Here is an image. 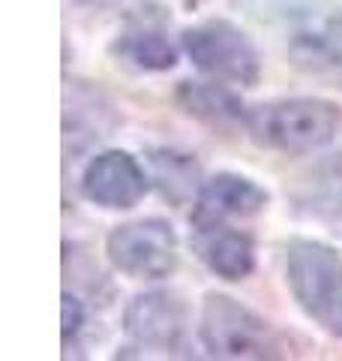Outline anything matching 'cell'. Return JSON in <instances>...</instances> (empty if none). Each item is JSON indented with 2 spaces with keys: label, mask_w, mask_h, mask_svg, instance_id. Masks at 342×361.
Masks as SVG:
<instances>
[{
  "label": "cell",
  "mask_w": 342,
  "mask_h": 361,
  "mask_svg": "<svg viewBox=\"0 0 342 361\" xmlns=\"http://www.w3.org/2000/svg\"><path fill=\"white\" fill-rule=\"evenodd\" d=\"M285 286L294 304L330 337H342V253L312 238L285 247Z\"/></svg>",
  "instance_id": "obj_1"
},
{
  "label": "cell",
  "mask_w": 342,
  "mask_h": 361,
  "mask_svg": "<svg viewBox=\"0 0 342 361\" xmlns=\"http://www.w3.org/2000/svg\"><path fill=\"white\" fill-rule=\"evenodd\" d=\"M339 121L342 115L336 103H330V99L294 97L249 109L246 133L261 148L300 157L327 148L336 139Z\"/></svg>",
  "instance_id": "obj_2"
},
{
  "label": "cell",
  "mask_w": 342,
  "mask_h": 361,
  "mask_svg": "<svg viewBox=\"0 0 342 361\" xmlns=\"http://www.w3.org/2000/svg\"><path fill=\"white\" fill-rule=\"evenodd\" d=\"M198 341L213 358H279L282 343L273 325L246 304L208 292L198 316Z\"/></svg>",
  "instance_id": "obj_3"
},
{
  "label": "cell",
  "mask_w": 342,
  "mask_h": 361,
  "mask_svg": "<svg viewBox=\"0 0 342 361\" xmlns=\"http://www.w3.org/2000/svg\"><path fill=\"white\" fill-rule=\"evenodd\" d=\"M180 49L204 75L241 87H255L261 78V58L246 30L225 18H210L180 33Z\"/></svg>",
  "instance_id": "obj_4"
},
{
  "label": "cell",
  "mask_w": 342,
  "mask_h": 361,
  "mask_svg": "<svg viewBox=\"0 0 342 361\" xmlns=\"http://www.w3.org/2000/svg\"><path fill=\"white\" fill-rule=\"evenodd\" d=\"M106 253L108 262L132 280H165L180 262L175 226L159 217L114 226L106 238Z\"/></svg>",
  "instance_id": "obj_5"
},
{
  "label": "cell",
  "mask_w": 342,
  "mask_h": 361,
  "mask_svg": "<svg viewBox=\"0 0 342 361\" xmlns=\"http://www.w3.org/2000/svg\"><path fill=\"white\" fill-rule=\"evenodd\" d=\"M151 172L129 151H102L90 157L82 172V196L106 211H129L144 199Z\"/></svg>",
  "instance_id": "obj_6"
},
{
  "label": "cell",
  "mask_w": 342,
  "mask_h": 361,
  "mask_svg": "<svg viewBox=\"0 0 342 361\" xmlns=\"http://www.w3.org/2000/svg\"><path fill=\"white\" fill-rule=\"evenodd\" d=\"M267 202L270 193L253 178L216 172L208 180H201L198 193L192 199L189 220L196 229H216V226H228V220L234 217H253V214L265 211Z\"/></svg>",
  "instance_id": "obj_7"
},
{
  "label": "cell",
  "mask_w": 342,
  "mask_h": 361,
  "mask_svg": "<svg viewBox=\"0 0 342 361\" xmlns=\"http://www.w3.org/2000/svg\"><path fill=\"white\" fill-rule=\"evenodd\" d=\"M186 304L171 292H141L123 310V331L147 349H177L186 337Z\"/></svg>",
  "instance_id": "obj_8"
},
{
  "label": "cell",
  "mask_w": 342,
  "mask_h": 361,
  "mask_svg": "<svg viewBox=\"0 0 342 361\" xmlns=\"http://www.w3.org/2000/svg\"><path fill=\"white\" fill-rule=\"evenodd\" d=\"M175 106L186 118H196L204 127L222 133H234L241 127L246 130L249 121V109L243 106V99L216 82H180L175 90Z\"/></svg>",
  "instance_id": "obj_9"
},
{
  "label": "cell",
  "mask_w": 342,
  "mask_h": 361,
  "mask_svg": "<svg viewBox=\"0 0 342 361\" xmlns=\"http://www.w3.org/2000/svg\"><path fill=\"white\" fill-rule=\"evenodd\" d=\"M196 253L210 274L228 283H241L255 271V244L249 235L216 226V229H196Z\"/></svg>",
  "instance_id": "obj_10"
},
{
  "label": "cell",
  "mask_w": 342,
  "mask_h": 361,
  "mask_svg": "<svg viewBox=\"0 0 342 361\" xmlns=\"http://www.w3.org/2000/svg\"><path fill=\"white\" fill-rule=\"evenodd\" d=\"M114 58L141 73H168L177 63V45L159 27L141 25L123 30L111 45Z\"/></svg>",
  "instance_id": "obj_11"
},
{
  "label": "cell",
  "mask_w": 342,
  "mask_h": 361,
  "mask_svg": "<svg viewBox=\"0 0 342 361\" xmlns=\"http://www.w3.org/2000/svg\"><path fill=\"white\" fill-rule=\"evenodd\" d=\"M147 166H151V180L171 205H184V202L196 199L201 187V166L192 154L175 148H156L147 154Z\"/></svg>",
  "instance_id": "obj_12"
},
{
  "label": "cell",
  "mask_w": 342,
  "mask_h": 361,
  "mask_svg": "<svg viewBox=\"0 0 342 361\" xmlns=\"http://www.w3.org/2000/svg\"><path fill=\"white\" fill-rule=\"evenodd\" d=\"M298 202L310 214L322 217H339L342 214V151L322 160L306 175Z\"/></svg>",
  "instance_id": "obj_13"
},
{
  "label": "cell",
  "mask_w": 342,
  "mask_h": 361,
  "mask_svg": "<svg viewBox=\"0 0 342 361\" xmlns=\"http://www.w3.org/2000/svg\"><path fill=\"white\" fill-rule=\"evenodd\" d=\"M82 325H84L82 301L75 295H70V292H63V298H61V337H63V343H70L72 337L82 331Z\"/></svg>",
  "instance_id": "obj_14"
},
{
  "label": "cell",
  "mask_w": 342,
  "mask_h": 361,
  "mask_svg": "<svg viewBox=\"0 0 342 361\" xmlns=\"http://www.w3.org/2000/svg\"><path fill=\"white\" fill-rule=\"evenodd\" d=\"M75 4H82V6H111V4H118V0H75Z\"/></svg>",
  "instance_id": "obj_15"
},
{
  "label": "cell",
  "mask_w": 342,
  "mask_h": 361,
  "mask_svg": "<svg viewBox=\"0 0 342 361\" xmlns=\"http://www.w3.org/2000/svg\"><path fill=\"white\" fill-rule=\"evenodd\" d=\"M180 4H186V6H198V4H204V0H180Z\"/></svg>",
  "instance_id": "obj_16"
}]
</instances>
